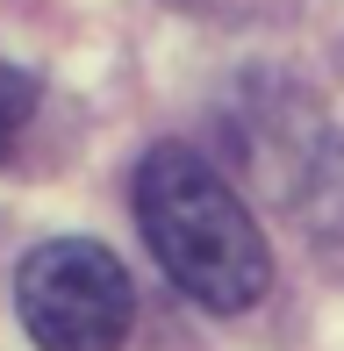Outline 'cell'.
Returning <instances> with one entry per match:
<instances>
[{
    "mask_svg": "<svg viewBox=\"0 0 344 351\" xmlns=\"http://www.w3.org/2000/svg\"><path fill=\"white\" fill-rule=\"evenodd\" d=\"M29 115H36V79L0 58V158L14 151V136L29 130Z\"/></svg>",
    "mask_w": 344,
    "mask_h": 351,
    "instance_id": "cell-3",
    "label": "cell"
},
{
    "mask_svg": "<svg viewBox=\"0 0 344 351\" xmlns=\"http://www.w3.org/2000/svg\"><path fill=\"white\" fill-rule=\"evenodd\" d=\"M136 222H144L165 280L215 315L251 308L273 280L258 222L244 215V201L230 194L223 172L208 158H194L186 143H158L136 165Z\"/></svg>",
    "mask_w": 344,
    "mask_h": 351,
    "instance_id": "cell-1",
    "label": "cell"
},
{
    "mask_svg": "<svg viewBox=\"0 0 344 351\" xmlns=\"http://www.w3.org/2000/svg\"><path fill=\"white\" fill-rule=\"evenodd\" d=\"M14 308H22V330L43 351H122V337L136 323V287L108 244L58 237V244L22 258Z\"/></svg>",
    "mask_w": 344,
    "mask_h": 351,
    "instance_id": "cell-2",
    "label": "cell"
}]
</instances>
